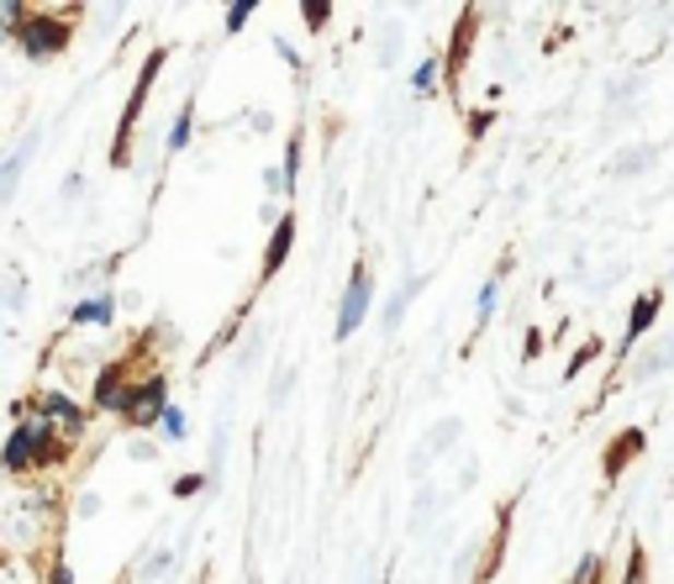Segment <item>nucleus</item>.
<instances>
[{
	"mask_svg": "<svg viewBox=\"0 0 674 584\" xmlns=\"http://www.w3.org/2000/svg\"><path fill=\"white\" fill-rule=\"evenodd\" d=\"M248 16H253V5H248V0H237L233 11H227V32H237L243 22H248Z\"/></svg>",
	"mask_w": 674,
	"mask_h": 584,
	"instance_id": "obj_11",
	"label": "nucleus"
},
{
	"mask_svg": "<svg viewBox=\"0 0 674 584\" xmlns=\"http://www.w3.org/2000/svg\"><path fill=\"white\" fill-rule=\"evenodd\" d=\"M164 380H147L143 390H132V401H127V416L138 421V427H147V421H164Z\"/></svg>",
	"mask_w": 674,
	"mask_h": 584,
	"instance_id": "obj_4",
	"label": "nucleus"
},
{
	"mask_svg": "<svg viewBox=\"0 0 674 584\" xmlns=\"http://www.w3.org/2000/svg\"><path fill=\"white\" fill-rule=\"evenodd\" d=\"M164 427H169V438H185V416H179L175 406L164 410Z\"/></svg>",
	"mask_w": 674,
	"mask_h": 584,
	"instance_id": "obj_12",
	"label": "nucleus"
},
{
	"mask_svg": "<svg viewBox=\"0 0 674 584\" xmlns=\"http://www.w3.org/2000/svg\"><path fill=\"white\" fill-rule=\"evenodd\" d=\"M411 85H416V90H422V95H427V90L438 85V63H422V69L411 74Z\"/></svg>",
	"mask_w": 674,
	"mask_h": 584,
	"instance_id": "obj_10",
	"label": "nucleus"
},
{
	"mask_svg": "<svg viewBox=\"0 0 674 584\" xmlns=\"http://www.w3.org/2000/svg\"><path fill=\"white\" fill-rule=\"evenodd\" d=\"M22 43H27L32 59H43V53H59L63 43H69V27H63L59 16H37V22L22 27Z\"/></svg>",
	"mask_w": 674,
	"mask_h": 584,
	"instance_id": "obj_2",
	"label": "nucleus"
},
{
	"mask_svg": "<svg viewBox=\"0 0 674 584\" xmlns=\"http://www.w3.org/2000/svg\"><path fill=\"white\" fill-rule=\"evenodd\" d=\"M54 584H74V574H69V569L59 563V569H54Z\"/></svg>",
	"mask_w": 674,
	"mask_h": 584,
	"instance_id": "obj_15",
	"label": "nucleus"
},
{
	"mask_svg": "<svg viewBox=\"0 0 674 584\" xmlns=\"http://www.w3.org/2000/svg\"><path fill=\"white\" fill-rule=\"evenodd\" d=\"M490 311H496V279L480 290V317H490Z\"/></svg>",
	"mask_w": 674,
	"mask_h": 584,
	"instance_id": "obj_13",
	"label": "nucleus"
},
{
	"mask_svg": "<svg viewBox=\"0 0 674 584\" xmlns=\"http://www.w3.org/2000/svg\"><path fill=\"white\" fill-rule=\"evenodd\" d=\"M48 453V416H32V421H22L16 432H11V442H5V468H27L32 458H43Z\"/></svg>",
	"mask_w": 674,
	"mask_h": 584,
	"instance_id": "obj_1",
	"label": "nucleus"
},
{
	"mask_svg": "<svg viewBox=\"0 0 674 584\" xmlns=\"http://www.w3.org/2000/svg\"><path fill=\"white\" fill-rule=\"evenodd\" d=\"M364 311H369V274L358 269L348 279V290H343V306H338V337H348L353 326L364 322Z\"/></svg>",
	"mask_w": 674,
	"mask_h": 584,
	"instance_id": "obj_3",
	"label": "nucleus"
},
{
	"mask_svg": "<svg viewBox=\"0 0 674 584\" xmlns=\"http://www.w3.org/2000/svg\"><path fill=\"white\" fill-rule=\"evenodd\" d=\"M291 237H295V222L285 216V222L274 227V242H269V253H264V279L269 274H280V263H285V253H291Z\"/></svg>",
	"mask_w": 674,
	"mask_h": 584,
	"instance_id": "obj_5",
	"label": "nucleus"
},
{
	"mask_svg": "<svg viewBox=\"0 0 674 584\" xmlns=\"http://www.w3.org/2000/svg\"><path fill=\"white\" fill-rule=\"evenodd\" d=\"M653 311H659V295H643V300H638V311H632V322H627V343H632L638 332H648Z\"/></svg>",
	"mask_w": 674,
	"mask_h": 584,
	"instance_id": "obj_8",
	"label": "nucleus"
},
{
	"mask_svg": "<svg viewBox=\"0 0 674 584\" xmlns=\"http://www.w3.org/2000/svg\"><path fill=\"white\" fill-rule=\"evenodd\" d=\"M196 490H201V479H196V474H185V479L175 485V496H196Z\"/></svg>",
	"mask_w": 674,
	"mask_h": 584,
	"instance_id": "obj_14",
	"label": "nucleus"
},
{
	"mask_svg": "<svg viewBox=\"0 0 674 584\" xmlns=\"http://www.w3.org/2000/svg\"><path fill=\"white\" fill-rule=\"evenodd\" d=\"M190 121H196V117H190V106H185V111H179V121H175V132H169V147L190 143Z\"/></svg>",
	"mask_w": 674,
	"mask_h": 584,
	"instance_id": "obj_9",
	"label": "nucleus"
},
{
	"mask_svg": "<svg viewBox=\"0 0 674 584\" xmlns=\"http://www.w3.org/2000/svg\"><path fill=\"white\" fill-rule=\"evenodd\" d=\"M43 416H48V421H59L63 432H74V427H80V406H74V401H63V395H48V401H43Z\"/></svg>",
	"mask_w": 674,
	"mask_h": 584,
	"instance_id": "obj_6",
	"label": "nucleus"
},
{
	"mask_svg": "<svg viewBox=\"0 0 674 584\" xmlns=\"http://www.w3.org/2000/svg\"><path fill=\"white\" fill-rule=\"evenodd\" d=\"M111 311H117V300H111V295H100V300H85V306H80V311H74V322L80 326H100V322H111Z\"/></svg>",
	"mask_w": 674,
	"mask_h": 584,
	"instance_id": "obj_7",
	"label": "nucleus"
}]
</instances>
